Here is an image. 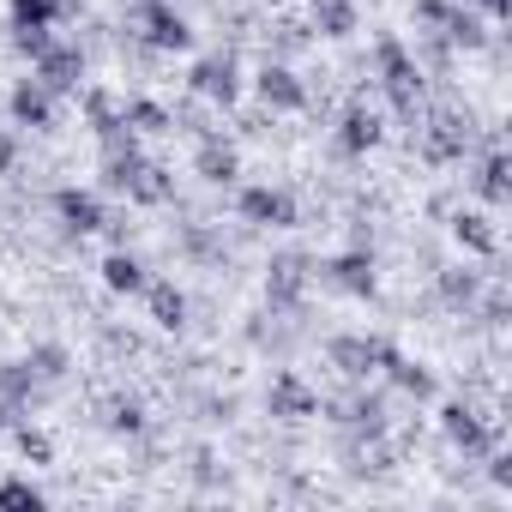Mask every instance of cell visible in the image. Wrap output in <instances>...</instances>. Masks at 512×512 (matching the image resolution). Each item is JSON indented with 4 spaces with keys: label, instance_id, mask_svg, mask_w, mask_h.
<instances>
[{
    "label": "cell",
    "instance_id": "obj_1",
    "mask_svg": "<svg viewBox=\"0 0 512 512\" xmlns=\"http://www.w3.org/2000/svg\"><path fill=\"white\" fill-rule=\"evenodd\" d=\"M374 67H380V85H386L392 109H398L404 121H416V115H422V67H416V55H410L398 37H386V43L374 49Z\"/></svg>",
    "mask_w": 512,
    "mask_h": 512
},
{
    "label": "cell",
    "instance_id": "obj_2",
    "mask_svg": "<svg viewBox=\"0 0 512 512\" xmlns=\"http://www.w3.org/2000/svg\"><path fill=\"white\" fill-rule=\"evenodd\" d=\"M133 31H139L151 49H163V55H175V49H187V43H193L187 19L169 7V0H133Z\"/></svg>",
    "mask_w": 512,
    "mask_h": 512
},
{
    "label": "cell",
    "instance_id": "obj_3",
    "mask_svg": "<svg viewBox=\"0 0 512 512\" xmlns=\"http://www.w3.org/2000/svg\"><path fill=\"white\" fill-rule=\"evenodd\" d=\"M326 356H332V368H338V374L368 380V374H380L398 350H392L386 338H368V332H362V338H332V350H326Z\"/></svg>",
    "mask_w": 512,
    "mask_h": 512
},
{
    "label": "cell",
    "instance_id": "obj_4",
    "mask_svg": "<svg viewBox=\"0 0 512 512\" xmlns=\"http://www.w3.org/2000/svg\"><path fill=\"white\" fill-rule=\"evenodd\" d=\"M79 79H85V55H79V49H67V43H49V49L37 55V85H43L49 97H67V91H79Z\"/></svg>",
    "mask_w": 512,
    "mask_h": 512
},
{
    "label": "cell",
    "instance_id": "obj_5",
    "mask_svg": "<svg viewBox=\"0 0 512 512\" xmlns=\"http://www.w3.org/2000/svg\"><path fill=\"white\" fill-rule=\"evenodd\" d=\"M440 428H446V440H452L464 458H488V446H494V440H488V422H482L470 404H446V410H440Z\"/></svg>",
    "mask_w": 512,
    "mask_h": 512
},
{
    "label": "cell",
    "instance_id": "obj_6",
    "mask_svg": "<svg viewBox=\"0 0 512 512\" xmlns=\"http://www.w3.org/2000/svg\"><path fill=\"white\" fill-rule=\"evenodd\" d=\"M302 290H308V260L302 253H284V260H272V278H266V302L272 308H302Z\"/></svg>",
    "mask_w": 512,
    "mask_h": 512
},
{
    "label": "cell",
    "instance_id": "obj_7",
    "mask_svg": "<svg viewBox=\"0 0 512 512\" xmlns=\"http://www.w3.org/2000/svg\"><path fill=\"white\" fill-rule=\"evenodd\" d=\"M241 217H247V223L290 229V223H296V199H290L284 187H247V193H241Z\"/></svg>",
    "mask_w": 512,
    "mask_h": 512
},
{
    "label": "cell",
    "instance_id": "obj_8",
    "mask_svg": "<svg viewBox=\"0 0 512 512\" xmlns=\"http://www.w3.org/2000/svg\"><path fill=\"white\" fill-rule=\"evenodd\" d=\"M422 145H428V157H434V163L464 157V151H470V121H464V115H452V109H434V115H428V139H422Z\"/></svg>",
    "mask_w": 512,
    "mask_h": 512
},
{
    "label": "cell",
    "instance_id": "obj_9",
    "mask_svg": "<svg viewBox=\"0 0 512 512\" xmlns=\"http://www.w3.org/2000/svg\"><path fill=\"white\" fill-rule=\"evenodd\" d=\"M253 91H260V103H266V109H308V91H302V79H296L290 67H278V61H266V67H260Z\"/></svg>",
    "mask_w": 512,
    "mask_h": 512
},
{
    "label": "cell",
    "instance_id": "obj_10",
    "mask_svg": "<svg viewBox=\"0 0 512 512\" xmlns=\"http://www.w3.org/2000/svg\"><path fill=\"white\" fill-rule=\"evenodd\" d=\"M320 278L332 290H344V296H374V260L368 253H338V260L320 266Z\"/></svg>",
    "mask_w": 512,
    "mask_h": 512
},
{
    "label": "cell",
    "instance_id": "obj_11",
    "mask_svg": "<svg viewBox=\"0 0 512 512\" xmlns=\"http://www.w3.org/2000/svg\"><path fill=\"white\" fill-rule=\"evenodd\" d=\"M55 211H61V223H67L73 235H91V229L109 223L103 205H97V193H79V187H61V193H55Z\"/></svg>",
    "mask_w": 512,
    "mask_h": 512
},
{
    "label": "cell",
    "instance_id": "obj_12",
    "mask_svg": "<svg viewBox=\"0 0 512 512\" xmlns=\"http://www.w3.org/2000/svg\"><path fill=\"white\" fill-rule=\"evenodd\" d=\"M193 91L229 109V103H235V61H229V55H211V61H199V67H193Z\"/></svg>",
    "mask_w": 512,
    "mask_h": 512
},
{
    "label": "cell",
    "instance_id": "obj_13",
    "mask_svg": "<svg viewBox=\"0 0 512 512\" xmlns=\"http://www.w3.org/2000/svg\"><path fill=\"white\" fill-rule=\"evenodd\" d=\"M7 109H13V121H19V127H55V97H49L37 79H25V85L7 97Z\"/></svg>",
    "mask_w": 512,
    "mask_h": 512
},
{
    "label": "cell",
    "instance_id": "obj_14",
    "mask_svg": "<svg viewBox=\"0 0 512 512\" xmlns=\"http://www.w3.org/2000/svg\"><path fill=\"white\" fill-rule=\"evenodd\" d=\"M338 145H344L350 157H362V151H374V145H380V121H374V109H362V103H350V109H344V121H338Z\"/></svg>",
    "mask_w": 512,
    "mask_h": 512
},
{
    "label": "cell",
    "instance_id": "obj_15",
    "mask_svg": "<svg viewBox=\"0 0 512 512\" xmlns=\"http://www.w3.org/2000/svg\"><path fill=\"white\" fill-rule=\"evenodd\" d=\"M266 404H272V416H284V422H302V416H314V404H320V398H314V392H308L296 374H278Z\"/></svg>",
    "mask_w": 512,
    "mask_h": 512
},
{
    "label": "cell",
    "instance_id": "obj_16",
    "mask_svg": "<svg viewBox=\"0 0 512 512\" xmlns=\"http://www.w3.org/2000/svg\"><path fill=\"white\" fill-rule=\"evenodd\" d=\"M193 163H199V175H205L211 187H229V181H235V169H241V163H235V151H229L217 133H205V139H199V157H193Z\"/></svg>",
    "mask_w": 512,
    "mask_h": 512
},
{
    "label": "cell",
    "instance_id": "obj_17",
    "mask_svg": "<svg viewBox=\"0 0 512 512\" xmlns=\"http://www.w3.org/2000/svg\"><path fill=\"white\" fill-rule=\"evenodd\" d=\"M127 199H133V205H169V199H175V181H169V169H157V163H139V175H133Z\"/></svg>",
    "mask_w": 512,
    "mask_h": 512
},
{
    "label": "cell",
    "instance_id": "obj_18",
    "mask_svg": "<svg viewBox=\"0 0 512 512\" xmlns=\"http://www.w3.org/2000/svg\"><path fill=\"white\" fill-rule=\"evenodd\" d=\"M145 302H151V320H157L163 332H175V326L187 320V296H181L175 284H145Z\"/></svg>",
    "mask_w": 512,
    "mask_h": 512
},
{
    "label": "cell",
    "instance_id": "obj_19",
    "mask_svg": "<svg viewBox=\"0 0 512 512\" xmlns=\"http://www.w3.org/2000/svg\"><path fill=\"white\" fill-rule=\"evenodd\" d=\"M452 235H458L470 253H482V260H494V253H500V241H494L488 217H476V211H458V217H452Z\"/></svg>",
    "mask_w": 512,
    "mask_h": 512
},
{
    "label": "cell",
    "instance_id": "obj_20",
    "mask_svg": "<svg viewBox=\"0 0 512 512\" xmlns=\"http://www.w3.org/2000/svg\"><path fill=\"white\" fill-rule=\"evenodd\" d=\"M103 284L115 296H133V290H145V266L133 260V253H109V260H103Z\"/></svg>",
    "mask_w": 512,
    "mask_h": 512
},
{
    "label": "cell",
    "instance_id": "obj_21",
    "mask_svg": "<svg viewBox=\"0 0 512 512\" xmlns=\"http://www.w3.org/2000/svg\"><path fill=\"white\" fill-rule=\"evenodd\" d=\"M380 374H386L398 392H410V398H434V374H428V368H416V362H404V356H392Z\"/></svg>",
    "mask_w": 512,
    "mask_h": 512
},
{
    "label": "cell",
    "instance_id": "obj_22",
    "mask_svg": "<svg viewBox=\"0 0 512 512\" xmlns=\"http://www.w3.org/2000/svg\"><path fill=\"white\" fill-rule=\"evenodd\" d=\"M476 290H482L476 272H464V266H446V272H440V302H446V308H470Z\"/></svg>",
    "mask_w": 512,
    "mask_h": 512
},
{
    "label": "cell",
    "instance_id": "obj_23",
    "mask_svg": "<svg viewBox=\"0 0 512 512\" xmlns=\"http://www.w3.org/2000/svg\"><path fill=\"white\" fill-rule=\"evenodd\" d=\"M79 7V0H13V25H55Z\"/></svg>",
    "mask_w": 512,
    "mask_h": 512
},
{
    "label": "cell",
    "instance_id": "obj_24",
    "mask_svg": "<svg viewBox=\"0 0 512 512\" xmlns=\"http://www.w3.org/2000/svg\"><path fill=\"white\" fill-rule=\"evenodd\" d=\"M440 25H446V43H464V49H482V43H488L482 19H470L464 7H446V19H440Z\"/></svg>",
    "mask_w": 512,
    "mask_h": 512
},
{
    "label": "cell",
    "instance_id": "obj_25",
    "mask_svg": "<svg viewBox=\"0 0 512 512\" xmlns=\"http://www.w3.org/2000/svg\"><path fill=\"white\" fill-rule=\"evenodd\" d=\"M121 121H127L133 133H169V127H175V115H169V109H157V103H145V97H139V103H127V109H121Z\"/></svg>",
    "mask_w": 512,
    "mask_h": 512
},
{
    "label": "cell",
    "instance_id": "obj_26",
    "mask_svg": "<svg viewBox=\"0 0 512 512\" xmlns=\"http://www.w3.org/2000/svg\"><path fill=\"white\" fill-rule=\"evenodd\" d=\"M506 175H512V169H506V157L494 151V157L482 163V175H476V187H482L488 205H506V199H512V181H506Z\"/></svg>",
    "mask_w": 512,
    "mask_h": 512
},
{
    "label": "cell",
    "instance_id": "obj_27",
    "mask_svg": "<svg viewBox=\"0 0 512 512\" xmlns=\"http://www.w3.org/2000/svg\"><path fill=\"white\" fill-rule=\"evenodd\" d=\"M25 368H31L37 386H43V380H61V374H67V350H61V344H37V350L25 356Z\"/></svg>",
    "mask_w": 512,
    "mask_h": 512
},
{
    "label": "cell",
    "instance_id": "obj_28",
    "mask_svg": "<svg viewBox=\"0 0 512 512\" xmlns=\"http://www.w3.org/2000/svg\"><path fill=\"white\" fill-rule=\"evenodd\" d=\"M13 440H19V452H25L31 464H49V458H55V440H49L43 428H31V422H13Z\"/></svg>",
    "mask_w": 512,
    "mask_h": 512
},
{
    "label": "cell",
    "instance_id": "obj_29",
    "mask_svg": "<svg viewBox=\"0 0 512 512\" xmlns=\"http://www.w3.org/2000/svg\"><path fill=\"white\" fill-rule=\"evenodd\" d=\"M0 506L7 512H43V488L37 482H0Z\"/></svg>",
    "mask_w": 512,
    "mask_h": 512
},
{
    "label": "cell",
    "instance_id": "obj_30",
    "mask_svg": "<svg viewBox=\"0 0 512 512\" xmlns=\"http://www.w3.org/2000/svg\"><path fill=\"white\" fill-rule=\"evenodd\" d=\"M350 25H356V7H350V0H320V31H326V37H350Z\"/></svg>",
    "mask_w": 512,
    "mask_h": 512
},
{
    "label": "cell",
    "instance_id": "obj_31",
    "mask_svg": "<svg viewBox=\"0 0 512 512\" xmlns=\"http://www.w3.org/2000/svg\"><path fill=\"white\" fill-rule=\"evenodd\" d=\"M49 43H55V37H49V25H13V49H19V55H31V61H37Z\"/></svg>",
    "mask_w": 512,
    "mask_h": 512
},
{
    "label": "cell",
    "instance_id": "obj_32",
    "mask_svg": "<svg viewBox=\"0 0 512 512\" xmlns=\"http://www.w3.org/2000/svg\"><path fill=\"white\" fill-rule=\"evenodd\" d=\"M139 422H145V416H139V404H115V416H109V428H115V434H133Z\"/></svg>",
    "mask_w": 512,
    "mask_h": 512
},
{
    "label": "cell",
    "instance_id": "obj_33",
    "mask_svg": "<svg viewBox=\"0 0 512 512\" xmlns=\"http://www.w3.org/2000/svg\"><path fill=\"white\" fill-rule=\"evenodd\" d=\"M488 476H494V488H512V458H506V452H500V458H494V464H488Z\"/></svg>",
    "mask_w": 512,
    "mask_h": 512
},
{
    "label": "cell",
    "instance_id": "obj_34",
    "mask_svg": "<svg viewBox=\"0 0 512 512\" xmlns=\"http://www.w3.org/2000/svg\"><path fill=\"white\" fill-rule=\"evenodd\" d=\"M416 13H422L428 25H440V19H446V0H416Z\"/></svg>",
    "mask_w": 512,
    "mask_h": 512
},
{
    "label": "cell",
    "instance_id": "obj_35",
    "mask_svg": "<svg viewBox=\"0 0 512 512\" xmlns=\"http://www.w3.org/2000/svg\"><path fill=\"white\" fill-rule=\"evenodd\" d=\"M13 157H19V145H13V133H0V175L13 169Z\"/></svg>",
    "mask_w": 512,
    "mask_h": 512
},
{
    "label": "cell",
    "instance_id": "obj_36",
    "mask_svg": "<svg viewBox=\"0 0 512 512\" xmlns=\"http://www.w3.org/2000/svg\"><path fill=\"white\" fill-rule=\"evenodd\" d=\"M482 13L488 19H512V0H482Z\"/></svg>",
    "mask_w": 512,
    "mask_h": 512
}]
</instances>
